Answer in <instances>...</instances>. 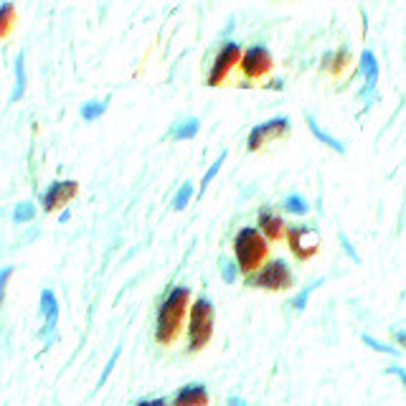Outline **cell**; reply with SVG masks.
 I'll use <instances>...</instances> for the list:
<instances>
[{"label": "cell", "instance_id": "cell-14", "mask_svg": "<svg viewBox=\"0 0 406 406\" xmlns=\"http://www.w3.org/2000/svg\"><path fill=\"white\" fill-rule=\"evenodd\" d=\"M198 130H201V122L195 117H188V119H180V122H175L171 130V137L173 140H193L195 135H198Z\"/></svg>", "mask_w": 406, "mask_h": 406}, {"label": "cell", "instance_id": "cell-11", "mask_svg": "<svg viewBox=\"0 0 406 406\" xmlns=\"http://www.w3.org/2000/svg\"><path fill=\"white\" fill-rule=\"evenodd\" d=\"M259 231L267 236V242H282L287 236V224L272 209H262L259 211Z\"/></svg>", "mask_w": 406, "mask_h": 406}, {"label": "cell", "instance_id": "cell-5", "mask_svg": "<svg viewBox=\"0 0 406 406\" xmlns=\"http://www.w3.org/2000/svg\"><path fill=\"white\" fill-rule=\"evenodd\" d=\"M287 246L300 262L313 259L320 251V231L315 226H287Z\"/></svg>", "mask_w": 406, "mask_h": 406}, {"label": "cell", "instance_id": "cell-27", "mask_svg": "<svg viewBox=\"0 0 406 406\" xmlns=\"http://www.w3.org/2000/svg\"><path fill=\"white\" fill-rule=\"evenodd\" d=\"M386 374L389 376H396L398 381L404 383V389H406V371L401 366H391V368H386Z\"/></svg>", "mask_w": 406, "mask_h": 406}, {"label": "cell", "instance_id": "cell-2", "mask_svg": "<svg viewBox=\"0 0 406 406\" xmlns=\"http://www.w3.org/2000/svg\"><path fill=\"white\" fill-rule=\"evenodd\" d=\"M234 257L242 274H257L262 267L267 264L269 257V242L267 236L254 226H244L239 234L234 236Z\"/></svg>", "mask_w": 406, "mask_h": 406}, {"label": "cell", "instance_id": "cell-6", "mask_svg": "<svg viewBox=\"0 0 406 406\" xmlns=\"http://www.w3.org/2000/svg\"><path fill=\"white\" fill-rule=\"evenodd\" d=\"M287 135H289V117L287 115H284V117H272L269 122H264V125L251 127L249 137H246V148H249V153H259L267 142L284 140Z\"/></svg>", "mask_w": 406, "mask_h": 406}, {"label": "cell", "instance_id": "cell-29", "mask_svg": "<svg viewBox=\"0 0 406 406\" xmlns=\"http://www.w3.org/2000/svg\"><path fill=\"white\" fill-rule=\"evenodd\" d=\"M394 340H396V343L406 351V330L404 328H401V330H394Z\"/></svg>", "mask_w": 406, "mask_h": 406}, {"label": "cell", "instance_id": "cell-17", "mask_svg": "<svg viewBox=\"0 0 406 406\" xmlns=\"http://www.w3.org/2000/svg\"><path fill=\"white\" fill-rule=\"evenodd\" d=\"M26 92V56L21 54L16 59V89L10 94V102H18Z\"/></svg>", "mask_w": 406, "mask_h": 406}, {"label": "cell", "instance_id": "cell-4", "mask_svg": "<svg viewBox=\"0 0 406 406\" xmlns=\"http://www.w3.org/2000/svg\"><path fill=\"white\" fill-rule=\"evenodd\" d=\"M249 284L257 289H269V292H284V289L295 287V272L289 269L284 259H272L257 274H251Z\"/></svg>", "mask_w": 406, "mask_h": 406}, {"label": "cell", "instance_id": "cell-13", "mask_svg": "<svg viewBox=\"0 0 406 406\" xmlns=\"http://www.w3.org/2000/svg\"><path fill=\"white\" fill-rule=\"evenodd\" d=\"M360 74H363V81H366V92H374L376 84H378V74H381V69H378V61H376V54L374 51H363L360 54Z\"/></svg>", "mask_w": 406, "mask_h": 406}, {"label": "cell", "instance_id": "cell-19", "mask_svg": "<svg viewBox=\"0 0 406 406\" xmlns=\"http://www.w3.org/2000/svg\"><path fill=\"white\" fill-rule=\"evenodd\" d=\"M3 18H0V39H8L10 31H13V21H16V10L10 3H3V8H0Z\"/></svg>", "mask_w": 406, "mask_h": 406}, {"label": "cell", "instance_id": "cell-8", "mask_svg": "<svg viewBox=\"0 0 406 406\" xmlns=\"http://www.w3.org/2000/svg\"><path fill=\"white\" fill-rule=\"evenodd\" d=\"M239 69L244 71V77L246 79H262L264 74L274 69V59H272V51L262 44L257 46H249L244 51V59L239 64Z\"/></svg>", "mask_w": 406, "mask_h": 406}, {"label": "cell", "instance_id": "cell-7", "mask_svg": "<svg viewBox=\"0 0 406 406\" xmlns=\"http://www.w3.org/2000/svg\"><path fill=\"white\" fill-rule=\"evenodd\" d=\"M244 59V51L239 44H234V41H229V44H224V48L219 51V56H216V61H213L211 71H209V79H206V84L209 86H219L226 81V77L231 74V69L234 66H239Z\"/></svg>", "mask_w": 406, "mask_h": 406}, {"label": "cell", "instance_id": "cell-3", "mask_svg": "<svg viewBox=\"0 0 406 406\" xmlns=\"http://www.w3.org/2000/svg\"><path fill=\"white\" fill-rule=\"evenodd\" d=\"M213 336V302L209 297H198L191 304L188 315V351L198 353L211 343Z\"/></svg>", "mask_w": 406, "mask_h": 406}, {"label": "cell", "instance_id": "cell-24", "mask_svg": "<svg viewBox=\"0 0 406 406\" xmlns=\"http://www.w3.org/2000/svg\"><path fill=\"white\" fill-rule=\"evenodd\" d=\"M224 160H226V150L221 153L219 160H216V163H213L211 168L206 171V175H203V180H201V195L206 193V188H209V183H211V180L216 178V175H219V171H221V165H224Z\"/></svg>", "mask_w": 406, "mask_h": 406}, {"label": "cell", "instance_id": "cell-22", "mask_svg": "<svg viewBox=\"0 0 406 406\" xmlns=\"http://www.w3.org/2000/svg\"><path fill=\"white\" fill-rule=\"evenodd\" d=\"M191 198H193V186H191V183H183V186L178 188L175 198H173V209H175V211H183L188 203H191Z\"/></svg>", "mask_w": 406, "mask_h": 406}, {"label": "cell", "instance_id": "cell-10", "mask_svg": "<svg viewBox=\"0 0 406 406\" xmlns=\"http://www.w3.org/2000/svg\"><path fill=\"white\" fill-rule=\"evenodd\" d=\"M41 315L46 318L44 330H41V338H44L46 343H51L56 333V325H59V302H56L54 289H44V292H41Z\"/></svg>", "mask_w": 406, "mask_h": 406}, {"label": "cell", "instance_id": "cell-9", "mask_svg": "<svg viewBox=\"0 0 406 406\" xmlns=\"http://www.w3.org/2000/svg\"><path fill=\"white\" fill-rule=\"evenodd\" d=\"M79 193V183L77 180H56L46 188V193L41 195V209L46 213L61 211L71 203V198Z\"/></svg>", "mask_w": 406, "mask_h": 406}, {"label": "cell", "instance_id": "cell-26", "mask_svg": "<svg viewBox=\"0 0 406 406\" xmlns=\"http://www.w3.org/2000/svg\"><path fill=\"white\" fill-rule=\"evenodd\" d=\"M338 236H340V244H343V249L348 251V257H351L353 262H356V264H358V262H360V257H358V254H356V249H353L351 239H348V236H345V234H338Z\"/></svg>", "mask_w": 406, "mask_h": 406}, {"label": "cell", "instance_id": "cell-28", "mask_svg": "<svg viewBox=\"0 0 406 406\" xmlns=\"http://www.w3.org/2000/svg\"><path fill=\"white\" fill-rule=\"evenodd\" d=\"M135 406H171L165 398H142V401H137Z\"/></svg>", "mask_w": 406, "mask_h": 406}, {"label": "cell", "instance_id": "cell-12", "mask_svg": "<svg viewBox=\"0 0 406 406\" xmlns=\"http://www.w3.org/2000/svg\"><path fill=\"white\" fill-rule=\"evenodd\" d=\"M171 406H209V391L203 383H188L175 391Z\"/></svg>", "mask_w": 406, "mask_h": 406}, {"label": "cell", "instance_id": "cell-20", "mask_svg": "<svg viewBox=\"0 0 406 406\" xmlns=\"http://www.w3.org/2000/svg\"><path fill=\"white\" fill-rule=\"evenodd\" d=\"M36 219V206L31 201H23L16 206V211H13V221L16 224H28V221Z\"/></svg>", "mask_w": 406, "mask_h": 406}, {"label": "cell", "instance_id": "cell-1", "mask_svg": "<svg viewBox=\"0 0 406 406\" xmlns=\"http://www.w3.org/2000/svg\"><path fill=\"white\" fill-rule=\"evenodd\" d=\"M191 315V289L178 284L168 292L157 310V325H155V340L160 345H173L183 333L186 318Z\"/></svg>", "mask_w": 406, "mask_h": 406}, {"label": "cell", "instance_id": "cell-25", "mask_svg": "<svg viewBox=\"0 0 406 406\" xmlns=\"http://www.w3.org/2000/svg\"><path fill=\"white\" fill-rule=\"evenodd\" d=\"M239 274L242 272H239V264H236V262H231V259H224V262H221V277H224L226 284H234Z\"/></svg>", "mask_w": 406, "mask_h": 406}, {"label": "cell", "instance_id": "cell-21", "mask_svg": "<svg viewBox=\"0 0 406 406\" xmlns=\"http://www.w3.org/2000/svg\"><path fill=\"white\" fill-rule=\"evenodd\" d=\"M360 340H363V345H368V348L376 353H386V356H398V353H401L398 348H394V345H389V343H381V340L374 336H363Z\"/></svg>", "mask_w": 406, "mask_h": 406}, {"label": "cell", "instance_id": "cell-18", "mask_svg": "<svg viewBox=\"0 0 406 406\" xmlns=\"http://www.w3.org/2000/svg\"><path fill=\"white\" fill-rule=\"evenodd\" d=\"M104 112H107V99L104 102H99V99L86 102L84 107H81V119H84V122H94V119H99Z\"/></svg>", "mask_w": 406, "mask_h": 406}, {"label": "cell", "instance_id": "cell-23", "mask_svg": "<svg viewBox=\"0 0 406 406\" xmlns=\"http://www.w3.org/2000/svg\"><path fill=\"white\" fill-rule=\"evenodd\" d=\"M322 284V280H318V282H313V284H310V287L307 289H302V292H300V295L295 297V300H292V307H295L297 313H302L304 307H307V300H310V295H313L315 289L320 287Z\"/></svg>", "mask_w": 406, "mask_h": 406}, {"label": "cell", "instance_id": "cell-15", "mask_svg": "<svg viewBox=\"0 0 406 406\" xmlns=\"http://www.w3.org/2000/svg\"><path fill=\"white\" fill-rule=\"evenodd\" d=\"M307 127H310V133H313L315 137L322 142V145H328L330 150H336L338 155H345V145H343V142L338 140V137H333L330 133H325V130H322V127L318 125V122H315L310 115H307Z\"/></svg>", "mask_w": 406, "mask_h": 406}, {"label": "cell", "instance_id": "cell-30", "mask_svg": "<svg viewBox=\"0 0 406 406\" xmlns=\"http://www.w3.org/2000/svg\"><path fill=\"white\" fill-rule=\"evenodd\" d=\"M229 406H249L242 396H229Z\"/></svg>", "mask_w": 406, "mask_h": 406}, {"label": "cell", "instance_id": "cell-16", "mask_svg": "<svg viewBox=\"0 0 406 406\" xmlns=\"http://www.w3.org/2000/svg\"><path fill=\"white\" fill-rule=\"evenodd\" d=\"M282 209H284L287 213H292V216H307V213H310V203H307V198H304V195L289 193V195H284Z\"/></svg>", "mask_w": 406, "mask_h": 406}]
</instances>
